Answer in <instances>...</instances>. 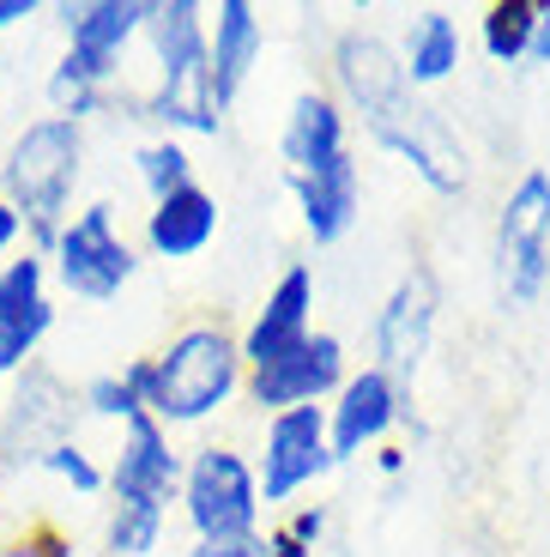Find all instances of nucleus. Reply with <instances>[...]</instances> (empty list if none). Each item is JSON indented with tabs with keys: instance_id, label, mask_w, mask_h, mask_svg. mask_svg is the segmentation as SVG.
I'll return each mask as SVG.
<instances>
[{
	"instance_id": "nucleus-1",
	"label": "nucleus",
	"mask_w": 550,
	"mask_h": 557,
	"mask_svg": "<svg viewBox=\"0 0 550 557\" xmlns=\"http://www.w3.org/2000/svg\"><path fill=\"white\" fill-rule=\"evenodd\" d=\"M333 79H339L345 103L363 115L370 139L382 152L405 158L436 195H460L466 188V146L424 98L412 91L399 49L375 30H345L333 42Z\"/></svg>"
},
{
	"instance_id": "nucleus-2",
	"label": "nucleus",
	"mask_w": 550,
	"mask_h": 557,
	"mask_svg": "<svg viewBox=\"0 0 550 557\" xmlns=\"http://www.w3.org/2000/svg\"><path fill=\"white\" fill-rule=\"evenodd\" d=\"M122 376H127V388L139 394V412L146 418H158L164 431H188V424L218 418L224 406L242 394L248 363H242L236 334H224L212 321H193V327H182L164 351L134 358Z\"/></svg>"
},
{
	"instance_id": "nucleus-3",
	"label": "nucleus",
	"mask_w": 550,
	"mask_h": 557,
	"mask_svg": "<svg viewBox=\"0 0 550 557\" xmlns=\"http://www.w3.org/2000/svg\"><path fill=\"white\" fill-rule=\"evenodd\" d=\"M152 42V91L134 103L146 122H158L170 139H212L218 134V103L207 79V13L193 0H146V30Z\"/></svg>"
},
{
	"instance_id": "nucleus-4",
	"label": "nucleus",
	"mask_w": 550,
	"mask_h": 557,
	"mask_svg": "<svg viewBox=\"0 0 550 557\" xmlns=\"http://www.w3.org/2000/svg\"><path fill=\"white\" fill-rule=\"evenodd\" d=\"M85 182V127L61 115H37L13 134L0 158V200L25 219V249L49 255L55 231L73 219V195Z\"/></svg>"
},
{
	"instance_id": "nucleus-5",
	"label": "nucleus",
	"mask_w": 550,
	"mask_h": 557,
	"mask_svg": "<svg viewBox=\"0 0 550 557\" xmlns=\"http://www.w3.org/2000/svg\"><path fill=\"white\" fill-rule=\"evenodd\" d=\"M182 516H188L193 540L212 545H242L261 540V485H254V460L236 455L224 443H207L182 460Z\"/></svg>"
},
{
	"instance_id": "nucleus-6",
	"label": "nucleus",
	"mask_w": 550,
	"mask_h": 557,
	"mask_svg": "<svg viewBox=\"0 0 550 557\" xmlns=\"http://www.w3.org/2000/svg\"><path fill=\"white\" fill-rule=\"evenodd\" d=\"M42 261H49V285H61L79 304H115L139 273V249L122 237L110 200H91V207L73 212Z\"/></svg>"
},
{
	"instance_id": "nucleus-7",
	"label": "nucleus",
	"mask_w": 550,
	"mask_h": 557,
	"mask_svg": "<svg viewBox=\"0 0 550 557\" xmlns=\"http://www.w3.org/2000/svg\"><path fill=\"white\" fill-rule=\"evenodd\" d=\"M496 278L514 309L538 304L550 285V170H526L496 219Z\"/></svg>"
},
{
	"instance_id": "nucleus-8",
	"label": "nucleus",
	"mask_w": 550,
	"mask_h": 557,
	"mask_svg": "<svg viewBox=\"0 0 550 557\" xmlns=\"http://www.w3.org/2000/svg\"><path fill=\"white\" fill-rule=\"evenodd\" d=\"M79 424V388H61L49 370L30 363L13 376V394L0 406V460L7 467H37L55 443H67Z\"/></svg>"
},
{
	"instance_id": "nucleus-9",
	"label": "nucleus",
	"mask_w": 550,
	"mask_h": 557,
	"mask_svg": "<svg viewBox=\"0 0 550 557\" xmlns=\"http://www.w3.org/2000/svg\"><path fill=\"white\" fill-rule=\"evenodd\" d=\"M333 473L327 448V406H290V412L266 418L261 460H254V485L261 503H290L297 491H309L315 479Z\"/></svg>"
},
{
	"instance_id": "nucleus-10",
	"label": "nucleus",
	"mask_w": 550,
	"mask_h": 557,
	"mask_svg": "<svg viewBox=\"0 0 550 557\" xmlns=\"http://www.w3.org/2000/svg\"><path fill=\"white\" fill-rule=\"evenodd\" d=\"M55 334V297H49V261L18 249L0 261V382L25 376L42 339Z\"/></svg>"
},
{
	"instance_id": "nucleus-11",
	"label": "nucleus",
	"mask_w": 550,
	"mask_h": 557,
	"mask_svg": "<svg viewBox=\"0 0 550 557\" xmlns=\"http://www.w3.org/2000/svg\"><path fill=\"white\" fill-rule=\"evenodd\" d=\"M436 309H441V297H436L429 267H412V273L387 292L382 315H375V370H382L399 394H412L417 370H424L429 334H436Z\"/></svg>"
},
{
	"instance_id": "nucleus-12",
	"label": "nucleus",
	"mask_w": 550,
	"mask_h": 557,
	"mask_svg": "<svg viewBox=\"0 0 550 557\" xmlns=\"http://www.w3.org/2000/svg\"><path fill=\"white\" fill-rule=\"evenodd\" d=\"M115 460L103 467V491L115 503H152V509H170L182 491V455L170 443V431L158 418L134 412L127 424H115Z\"/></svg>"
},
{
	"instance_id": "nucleus-13",
	"label": "nucleus",
	"mask_w": 550,
	"mask_h": 557,
	"mask_svg": "<svg viewBox=\"0 0 550 557\" xmlns=\"http://www.w3.org/2000/svg\"><path fill=\"white\" fill-rule=\"evenodd\" d=\"M345 376H351V370H345L339 334H321V327H315L303 346H290L278 363H266V370H248L242 388H248V400L273 418V412H290V406H321V400H333Z\"/></svg>"
},
{
	"instance_id": "nucleus-14",
	"label": "nucleus",
	"mask_w": 550,
	"mask_h": 557,
	"mask_svg": "<svg viewBox=\"0 0 550 557\" xmlns=\"http://www.w3.org/2000/svg\"><path fill=\"white\" fill-rule=\"evenodd\" d=\"M405 400L412 394H399L393 382L375 370V363H363L358 376H345L339 394H333L327 406V448H333V467L339 460H358L363 448H375L387 431H393L399 418H405Z\"/></svg>"
},
{
	"instance_id": "nucleus-15",
	"label": "nucleus",
	"mask_w": 550,
	"mask_h": 557,
	"mask_svg": "<svg viewBox=\"0 0 550 557\" xmlns=\"http://www.w3.org/2000/svg\"><path fill=\"white\" fill-rule=\"evenodd\" d=\"M309 334H315V267L290 261L285 273H278V285L266 292L261 315L248 321V334L236 339V346H242L248 370H266V363H278L290 346H303Z\"/></svg>"
},
{
	"instance_id": "nucleus-16",
	"label": "nucleus",
	"mask_w": 550,
	"mask_h": 557,
	"mask_svg": "<svg viewBox=\"0 0 550 557\" xmlns=\"http://www.w3.org/2000/svg\"><path fill=\"white\" fill-rule=\"evenodd\" d=\"M61 37H67V55L91 61V67L122 73L127 49L146 30V0H79V7H55Z\"/></svg>"
},
{
	"instance_id": "nucleus-17",
	"label": "nucleus",
	"mask_w": 550,
	"mask_h": 557,
	"mask_svg": "<svg viewBox=\"0 0 550 557\" xmlns=\"http://www.w3.org/2000/svg\"><path fill=\"white\" fill-rule=\"evenodd\" d=\"M261 49H266V25L248 0H224L218 13L207 18V79H212L218 115L242 98L248 73L261 67Z\"/></svg>"
},
{
	"instance_id": "nucleus-18",
	"label": "nucleus",
	"mask_w": 550,
	"mask_h": 557,
	"mask_svg": "<svg viewBox=\"0 0 550 557\" xmlns=\"http://www.w3.org/2000/svg\"><path fill=\"white\" fill-rule=\"evenodd\" d=\"M290 195H297V212H303V231L327 249L339 243L363 212V176H358V158L345 152L333 164L309 170V176H290Z\"/></svg>"
},
{
	"instance_id": "nucleus-19",
	"label": "nucleus",
	"mask_w": 550,
	"mask_h": 557,
	"mask_svg": "<svg viewBox=\"0 0 550 557\" xmlns=\"http://www.w3.org/2000/svg\"><path fill=\"white\" fill-rule=\"evenodd\" d=\"M212 237H218V195L200 182L152 200V212H146V249L158 261H193L212 249Z\"/></svg>"
},
{
	"instance_id": "nucleus-20",
	"label": "nucleus",
	"mask_w": 550,
	"mask_h": 557,
	"mask_svg": "<svg viewBox=\"0 0 550 557\" xmlns=\"http://www.w3.org/2000/svg\"><path fill=\"white\" fill-rule=\"evenodd\" d=\"M345 110L327 91H303L285 115V134H278V158H285V176H309V170L345 158Z\"/></svg>"
},
{
	"instance_id": "nucleus-21",
	"label": "nucleus",
	"mask_w": 550,
	"mask_h": 557,
	"mask_svg": "<svg viewBox=\"0 0 550 557\" xmlns=\"http://www.w3.org/2000/svg\"><path fill=\"white\" fill-rule=\"evenodd\" d=\"M115 79L122 73L110 67H91V61L67 55L61 49V61L49 67V79H42V98H49V115H61V122H91V115L115 110Z\"/></svg>"
},
{
	"instance_id": "nucleus-22",
	"label": "nucleus",
	"mask_w": 550,
	"mask_h": 557,
	"mask_svg": "<svg viewBox=\"0 0 550 557\" xmlns=\"http://www.w3.org/2000/svg\"><path fill=\"white\" fill-rule=\"evenodd\" d=\"M460 49H466V42H460L454 13H441V7L417 13V18H412V37H405V49H399V67H405L412 91H424V85H441V79H454Z\"/></svg>"
},
{
	"instance_id": "nucleus-23",
	"label": "nucleus",
	"mask_w": 550,
	"mask_h": 557,
	"mask_svg": "<svg viewBox=\"0 0 550 557\" xmlns=\"http://www.w3.org/2000/svg\"><path fill=\"white\" fill-rule=\"evenodd\" d=\"M170 509H152V503H110L103 516V552L110 557H152L164 545Z\"/></svg>"
},
{
	"instance_id": "nucleus-24",
	"label": "nucleus",
	"mask_w": 550,
	"mask_h": 557,
	"mask_svg": "<svg viewBox=\"0 0 550 557\" xmlns=\"http://www.w3.org/2000/svg\"><path fill=\"white\" fill-rule=\"evenodd\" d=\"M533 25H538V0H496L490 13H484V55L496 61V67H514V61H526V49H533Z\"/></svg>"
},
{
	"instance_id": "nucleus-25",
	"label": "nucleus",
	"mask_w": 550,
	"mask_h": 557,
	"mask_svg": "<svg viewBox=\"0 0 550 557\" xmlns=\"http://www.w3.org/2000/svg\"><path fill=\"white\" fill-rule=\"evenodd\" d=\"M134 176H139V188H146L152 200H164V195H176V188L193 182V158H188L182 139L158 134V139H146V146L134 152Z\"/></svg>"
},
{
	"instance_id": "nucleus-26",
	"label": "nucleus",
	"mask_w": 550,
	"mask_h": 557,
	"mask_svg": "<svg viewBox=\"0 0 550 557\" xmlns=\"http://www.w3.org/2000/svg\"><path fill=\"white\" fill-rule=\"evenodd\" d=\"M37 467H42L49 479H61L67 491H79V497H97V491H103V467H97V460L85 455V443H79V436H67V443H55L49 455L37 460Z\"/></svg>"
},
{
	"instance_id": "nucleus-27",
	"label": "nucleus",
	"mask_w": 550,
	"mask_h": 557,
	"mask_svg": "<svg viewBox=\"0 0 550 557\" xmlns=\"http://www.w3.org/2000/svg\"><path fill=\"white\" fill-rule=\"evenodd\" d=\"M79 412L85 418H103V424H127V418L139 412V394L127 388L122 370H110V376H91L79 388Z\"/></svg>"
},
{
	"instance_id": "nucleus-28",
	"label": "nucleus",
	"mask_w": 550,
	"mask_h": 557,
	"mask_svg": "<svg viewBox=\"0 0 550 557\" xmlns=\"http://www.w3.org/2000/svg\"><path fill=\"white\" fill-rule=\"evenodd\" d=\"M0 557H73V540L55 528H37V533H25V540L0 545Z\"/></svg>"
},
{
	"instance_id": "nucleus-29",
	"label": "nucleus",
	"mask_w": 550,
	"mask_h": 557,
	"mask_svg": "<svg viewBox=\"0 0 550 557\" xmlns=\"http://www.w3.org/2000/svg\"><path fill=\"white\" fill-rule=\"evenodd\" d=\"M285 533H290L297 545H309V552H315V545H321V533H327V516H321L315 503H309V509H297V516L285 521Z\"/></svg>"
},
{
	"instance_id": "nucleus-30",
	"label": "nucleus",
	"mask_w": 550,
	"mask_h": 557,
	"mask_svg": "<svg viewBox=\"0 0 550 557\" xmlns=\"http://www.w3.org/2000/svg\"><path fill=\"white\" fill-rule=\"evenodd\" d=\"M18 249H25V219L0 200V261H13Z\"/></svg>"
},
{
	"instance_id": "nucleus-31",
	"label": "nucleus",
	"mask_w": 550,
	"mask_h": 557,
	"mask_svg": "<svg viewBox=\"0 0 550 557\" xmlns=\"http://www.w3.org/2000/svg\"><path fill=\"white\" fill-rule=\"evenodd\" d=\"M188 557H261V540H242V545H212V540H193Z\"/></svg>"
},
{
	"instance_id": "nucleus-32",
	"label": "nucleus",
	"mask_w": 550,
	"mask_h": 557,
	"mask_svg": "<svg viewBox=\"0 0 550 557\" xmlns=\"http://www.w3.org/2000/svg\"><path fill=\"white\" fill-rule=\"evenodd\" d=\"M533 67H550V0L538 7V25H533V49H526Z\"/></svg>"
},
{
	"instance_id": "nucleus-33",
	"label": "nucleus",
	"mask_w": 550,
	"mask_h": 557,
	"mask_svg": "<svg viewBox=\"0 0 550 557\" xmlns=\"http://www.w3.org/2000/svg\"><path fill=\"white\" fill-rule=\"evenodd\" d=\"M261 557H315L309 545H297L285 528H273V533H261Z\"/></svg>"
},
{
	"instance_id": "nucleus-34",
	"label": "nucleus",
	"mask_w": 550,
	"mask_h": 557,
	"mask_svg": "<svg viewBox=\"0 0 550 557\" xmlns=\"http://www.w3.org/2000/svg\"><path fill=\"white\" fill-rule=\"evenodd\" d=\"M25 18H37V0H0V30L25 25Z\"/></svg>"
}]
</instances>
